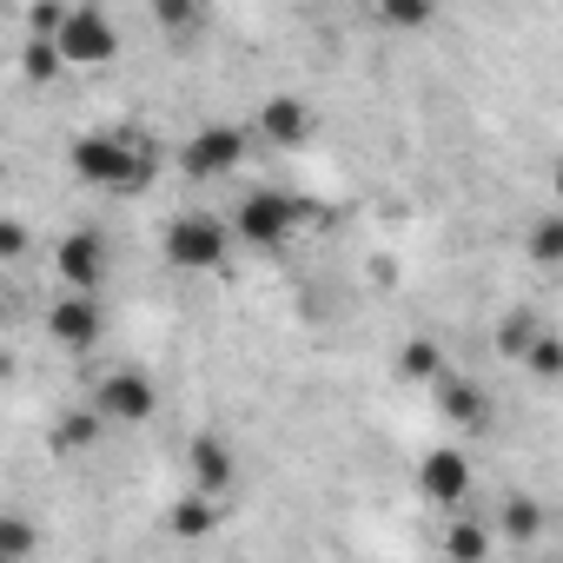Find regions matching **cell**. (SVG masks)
I'll return each instance as SVG.
<instances>
[{
	"label": "cell",
	"mask_w": 563,
	"mask_h": 563,
	"mask_svg": "<svg viewBox=\"0 0 563 563\" xmlns=\"http://www.w3.org/2000/svg\"><path fill=\"white\" fill-rule=\"evenodd\" d=\"M74 179L93 186V192H146L159 159H153V140L133 133V126H107V133H80L74 153H67Z\"/></svg>",
	"instance_id": "cell-1"
},
{
	"label": "cell",
	"mask_w": 563,
	"mask_h": 563,
	"mask_svg": "<svg viewBox=\"0 0 563 563\" xmlns=\"http://www.w3.org/2000/svg\"><path fill=\"white\" fill-rule=\"evenodd\" d=\"M312 219H319V206H306V199H292V192H278V186H258V192L239 199L232 232H239V245H252V252H286L292 232L312 225Z\"/></svg>",
	"instance_id": "cell-2"
},
{
	"label": "cell",
	"mask_w": 563,
	"mask_h": 563,
	"mask_svg": "<svg viewBox=\"0 0 563 563\" xmlns=\"http://www.w3.org/2000/svg\"><path fill=\"white\" fill-rule=\"evenodd\" d=\"M232 239H239L232 219H219V212H206V206H186V212L166 219L159 252H166L173 272H219L225 252H232Z\"/></svg>",
	"instance_id": "cell-3"
},
{
	"label": "cell",
	"mask_w": 563,
	"mask_h": 563,
	"mask_svg": "<svg viewBox=\"0 0 563 563\" xmlns=\"http://www.w3.org/2000/svg\"><path fill=\"white\" fill-rule=\"evenodd\" d=\"M252 126H232V120H212V126H199L192 140H186V153H179V166H186V179L192 186H219V179H232L239 166H245V153H252Z\"/></svg>",
	"instance_id": "cell-4"
},
{
	"label": "cell",
	"mask_w": 563,
	"mask_h": 563,
	"mask_svg": "<svg viewBox=\"0 0 563 563\" xmlns=\"http://www.w3.org/2000/svg\"><path fill=\"white\" fill-rule=\"evenodd\" d=\"M418 497L424 504H438V510H464L471 504V490H477V464L457 451V444H438V451H424L418 457Z\"/></svg>",
	"instance_id": "cell-5"
},
{
	"label": "cell",
	"mask_w": 563,
	"mask_h": 563,
	"mask_svg": "<svg viewBox=\"0 0 563 563\" xmlns=\"http://www.w3.org/2000/svg\"><path fill=\"white\" fill-rule=\"evenodd\" d=\"M54 41H60L67 67H107V60L120 54V27H113V14H107V8H93V0H80V8L67 14V27H60Z\"/></svg>",
	"instance_id": "cell-6"
},
{
	"label": "cell",
	"mask_w": 563,
	"mask_h": 563,
	"mask_svg": "<svg viewBox=\"0 0 563 563\" xmlns=\"http://www.w3.org/2000/svg\"><path fill=\"white\" fill-rule=\"evenodd\" d=\"M93 405H100L107 424H146V418L159 411V385H153L140 365H120V372H107V378L93 385Z\"/></svg>",
	"instance_id": "cell-7"
},
{
	"label": "cell",
	"mask_w": 563,
	"mask_h": 563,
	"mask_svg": "<svg viewBox=\"0 0 563 563\" xmlns=\"http://www.w3.org/2000/svg\"><path fill=\"white\" fill-rule=\"evenodd\" d=\"M252 133H258L265 146H286V153H299V146H312V133H319V113H312L299 93H272V100H258V113H252Z\"/></svg>",
	"instance_id": "cell-8"
},
{
	"label": "cell",
	"mask_w": 563,
	"mask_h": 563,
	"mask_svg": "<svg viewBox=\"0 0 563 563\" xmlns=\"http://www.w3.org/2000/svg\"><path fill=\"white\" fill-rule=\"evenodd\" d=\"M54 278H60V292H100L107 286V239L100 232H67L54 245Z\"/></svg>",
	"instance_id": "cell-9"
},
{
	"label": "cell",
	"mask_w": 563,
	"mask_h": 563,
	"mask_svg": "<svg viewBox=\"0 0 563 563\" xmlns=\"http://www.w3.org/2000/svg\"><path fill=\"white\" fill-rule=\"evenodd\" d=\"M100 332H107V312H100L93 292H67V299L47 306V339H54L60 352H93Z\"/></svg>",
	"instance_id": "cell-10"
},
{
	"label": "cell",
	"mask_w": 563,
	"mask_h": 563,
	"mask_svg": "<svg viewBox=\"0 0 563 563\" xmlns=\"http://www.w3.org/2000/svg\"><path fill=\"white\" fill-rule=\"evenodd\" d=\"M186 477H192L199 490L225 497V490H232V477H239V457H232V444H225V438H212V431H199V438L186 444Z\"/></svg>",
	"instance_id": "cell-11"
},
{
	"label": "cell",
	"mask_w": 563,
	"mask_h": 563,
	"mask_svg": "<svg viewBox=\"0 0 563 563\" xmlns=\"http://www.w3.org/2000/svg\"><path fill=\"white\" fill-rule=\"evenodd\" d=\"M438 418L457 424V431H484L490 424V398L471 378H438Z\"/></svg>",
	"instance_id": "cell-12"
},
{
	"label": "cell",
	"mask_w": 563,
	"mask_h": 563,
	"mask_svg": "<svg viewBox=\"0 0 563 563\" xmlns=\"http://www.w3.org/2000/svg\"><path fill=\"white\" fill-rule=\"evenodd\" d=\"M219 504H225V497H212V490H199V484H192L186 497H173V510H166V523H173V537H186V543H199V537H212V530H219V517H225Z\"/></svg>",
	"instance_id": "cell-13"
},
{
	"label": "cell",
	"mask_w": 563,
	"mask_h": 563,
	"mask_svg": "<svg viewBox=\"0 0 563 563\" xmlns=\"http://www.w3.org/2000/svg\"><path fill=\"white\" fill-rule=\"evenodd\" d=\"M537 332H543V319H537L530 306H510V312L497 319V332H490V345H497V358H510V365H523V352L537 345Z\"/></svg>",
	"instance_id": "cell-14"
},
{
	"label": "cell",
	"mask_w": 563,
	"mask_h": 563,
	"mask_svg": "<svg viewBox=\"0 0 563 563\" xmlns=\"http://www.w3.org/2000/svg\"><path fill=\"white\" fill-rule=\"evenodd\" d=\"M490 550H497L490 523H477L471 510H451V530H444V556H457V563H484Z\"/></svg>",
	"instance_id": "cell-15"
},
{
	"label": "cell",
	"mask_w": 563,
	"mask_h": 563,
	"mask_svg": "<svg viewBox=\"0 0 563 563\" xmlns=\"http://www.w3.org/2000/svg\"><path fill=\"white\" fill-rule=\"evenodd\" d=\"M372 14L385 34H424L438 21V0H372Z\"/></svg>",
	"instance_id": "cell-16"
},
{
	"label": "cell",
	"mask_w": 563,
	"mask_h": 563,
	"mask_svg": "<svg viewBox=\"0 0 563 563\" xmlns=\"http://www.w3.org/2000/svg\"><path fill=\"white\" fill-rule=\"evenodd\" d=\"M398 378H411V385H438V378H444V352H438V339H411V345L398 352Z\"/></svg>",
	"instance_id": "cell-17"
},
{
	"label": "cell",
	"mask_w": 563,
	"mask_h": 563,
	"mask_svg": "<svg viewBox=\"0 0 563 563\" xmlns=\"http://www.w3.org/2000/svg\"><path fill=\"white\" fill-rule=\"evenodd\" d=\"M497 523H504V543L530 550V543H537V530H543V504H530V497H510Z\"/></svg>",
	"instance_id": "cell-18"
},
{
	"label": "cell",
	"mask_w": 563,
	"mask_h": 563,
	"mask_svg": "<svg viewBox=\"0 0 563 563\" xmlns=\"http://www.w3.org/2000/svg\"><path fill=\"white\" fill-rule=\"evenodd\" d=\"M67 67V54H60V41H41V34H27V54H21V74L34 80V87H54V74Z\"/></svg>",
	"instance_id": "cell-19"
},
{
	"label": "cell",
	"mask_w": 563,
	"mask_h": 563,
	"mask_svg": "<svg viewBox=\"0 0 563 563\" xmlns=\"http://www.w3.org/2000/svg\"><path fill=\"white\" fill-rule=\"evenodd\" d=\"M100 424H107V418H100V405H93V411H74V418H60V424H54V457H67V451H87V444L100 438Z\"/></svg>",
	"instance_id": "cell-20"
},
{
	"label": "cell",
	"mask_w": 563,
	"mask_h": 563,
	"mask_svg": "<svg viewBox=\"0 0 563 563\" xmlns=\"http://www.w3.org/2000/svg\"><path fill=\"white\" fill-rule=\"evenodd\" d=\"M523 245H530L537 265H563V206L543 212V219H530V239H523Z\"/></svg>",
	"instance_id": "cell-21"
},
{
	"label": "cell",
	"mask_w": 563,
	"mask_h": 563,
	"mask_svg": "<svg viewBox=\"0 0 563 563\" xmlns=\"http://www.w3.org/2000/svg\"><path fill=\"white\" fill-rule=\"evenodd\" d=\"M153 27L173 34V41L199 34V0H153Z\"/></svg>",
	"instance_id": "cell-22"
},
{
	"label": "cell",
	"mask_w": 563,
	"mask_h": 563,
	"mask_svg": "<svg viewBox=\"0 0 563 563\" xmlns=\"http://www.w3.org/2000/svg\"><path fill=\"white\" fill-rule=\"evenodd\" d=\"M523 372H530V378H563V339H556L550 325H543L537 345L523 352Z\"/></svg>",
	"instance_id": "cell-23"
},
{
	"label": "cell",
	"mask_w": 563,
	"mask_h": 563,
	"mask_svg": "<svg viewBox=\"0 0 563 563\" xmlns=\"http://www.w3.org/2000/svg\"><path fill=\"white\" fill-rule=\"evenodd\" d=\"M67 14H74V0H34V8H27V34L54 41V34L67 27Z\"/></svg>",
	"instance_id": "cell-24"
},
{
	"label": "cell",
	"mask_w": 563,
	"mask_h": 563,
	"mask_svg": "<svg viewBox=\"0 0 563 563\" xmlns=\"http://www.w3.org/2000/svg\"><path fill=\"white\" fill-rule=\"evenodd\" d=\"M27 550H34V530L21 517H8L0 523V563H27Z\"/></svg>",
	"instance_id": "cell-25"
},
{
	"label": "cell",
	"mask_w": 563,
	"mask_h": 563,
	"mask_svg": "<svg viewBox=\"0 0 563 563\" xmlns=\"http://www.w3.org/2000/svg\"><path fill=\"white\" fill-rule=\"evenodd\" d=\"M27 252V219H0V258H21Z\"/></svg>",
	"instance_id": "cell-26"
},
{
	"label": "cell",
	"mask_w": 563,
	"mask_h": 563,
	"mask_svg": "<svg viewBox=\"0 0 563 563\" xmlns=\"http://www.w3.org/2000/svg\"><path fill=\"white\" fill-rule=\"evenodd\" d=\"M550 199H556V206H563V159H556V166H550Z\"/></svg>",
	"instance_id": "cell-27"
}]
</instances>
